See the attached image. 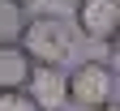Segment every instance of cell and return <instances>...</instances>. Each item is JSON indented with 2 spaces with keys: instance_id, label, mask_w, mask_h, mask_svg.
Returning <instances> with one entry per match:
<instances>
[{
  "instance_id": "cell-10",
  "label": "cell",
  "mask_w": 120,
  "mask_h": 111,
  "mask_svg": "<svg viewBox=\"0 0 120 111\" xmlns=\"http://www.w3.org/2000/svg\"><path fill=\"white\" fill-rule=\"evenodd\" d=\"M73 4H77V0H73Z\"/></svg>"
},
{
  "instance_id": "cell-4",
  "label": "cell",
  "mask_w": 120,
  "mask_h": 111,
  "mask_svg": "<svg viewBox=\"0 0 120 111\" xmlns=\"http://www.w3.org/2000/svg\"><path fill=\"white\" fill-rule=\"evenodd\" d=\"M116 26H120V0H77L73 4V34L90 43H107L116 39Z\"/></svg>"
},
{
  "instance_id": "cell-1",
  "label": "cell",
  "mask_w": 120,
  "mask_h": 111,
  "mask_svg": "<svg viewBox=\"0 0 120 111\" xmlns=\"http://www.w3.org/2000/svg\"><path fill=\"white\" fill-rule=\"evenodd\" d=\"M77 34H73L69 17H60V13H34V17H26V30H22V51L34 60V64H64Z\"/></svg>"
},
{
  "instance_id": "cell-9",
  "label": "cell",
  "mask_w": 120,
  "mask_h": 111,
  "mask_svg": "<svg viewBox=\"0 0 120 111\" xmlns=\"http://www.w3.org/2000/svg\"><path fill=\"white\" fill-rule=\"evenodd\" d=\"M17 4H22V9H30V4H34V0H17Z\"/></svg>"
},
{
  "instance_id": "cell-8",
  "label": "cell",
  "mask_w": 120,
  "mask_h": 111,
  "mask_svg": "<svg viewBox=\"0 0 120 111\" xmlns=\"http://www.w3.org/2000/svg\"><path fill=\"white\" fill-rule=\"evenodd\" d=\"M94 111H120V103H103V107H94Z\"/></svg>"
},
{
  "instance_id": "cell-3",
  "label": "cell",
  "mask_w": 120,
  "mask_h": 111,
  "mask_svg": "<svg viewBox=\"0 0 120 111\" xmlns=\"http://www.w3.org/2000/svg\"><path fill=\"white\" fill-rule=\"evenodd\" d=\"M22 94L34 103V111H69V73H64V64H34Z\"/></svg>"
},
{
  "instance_id": "cell-2",
  "label": "cell",
  "mask_w": 120,
  "mask_h": 111,
  "mask_svg": "<svg viewBox=\"0 0 120 111\" xmlns=\"http://www.w3.org/2000/svg\"><path fill=\"white\" fill-rule=\"evenodd\" d=\"M116 90H120V73L107 60H82L69 73V103L103 107V103H116Z\"/></svg>"
},
{
  "instance_id": "cell-5",
  "label": "cell",
  "mask_w": 120,
  "mask_h": 111,
  "mask_svg": "<svg viewBox=\"0 0 120 111\" xmlns=\"http://www.w3.org/2000/svg\"><path fill=\"white\" fill-rule=\"evenodd\" d=\"M34 68L22 47H0V94H13V90H26V77Z\"/></svg>"
},
{
  "instance_id": "cell-7",
  "label": "cell",
  "mask_w": 120,
  "mask_h": 111,
  "mask_svg": "<svg viewBox=\"0 0 120 111\" xmlns=\"http://www.w3.org/2000/svg\"><path fill=\"white\" fill-rule=\"evenodd\" d=\"M0 111H34V103L22 90H13V94H0Z\"/></svg>"
},
{
  "instance_id": "cell-6",
  "label": "cell",
  "mask_w": 120,
  "mask_h": 111,
  "mask_svg": "<svg viewBox=\"0 0 120 111\" xmlns=\"http://www.w3.org/2000/svg\"><path fill=\"white\" fill-rule=\"evenodd\" d=\"M26 17H30V13L17 4V0H0V47H17L22 43Z\"/></svg>"
}]
</instances>
